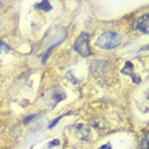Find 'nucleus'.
Returning <instances> with one entry per match:
<instances>
[{"instance_id":"1","label":"nucleus","mask_w":149,"mask_h":149,"mask_svg":"<svg viewBox=\"0 0 149 149\" xmlns=\"http://www.w3.org/2000/svg\"><path fill=\"white\" fill-rule=\"evenodd\" d=\"M121 43V37L113 31H106L97 38L96 45L102 50H112Z\"/></svg>"},{"instance_id":"2","label":"nucleus","mask_w":149,"mask_h":149,"mask_svg":"<svg viewBox=\"0 0 149 149\" xmlns=\"http://www.w3.org/2000/svg\"><path fill=\"white\" fill-rule=\"evenodd\" d=\"M74 50L82 55L83 57H87L91 55V45H89V35L87 32H83L78 37V40L74 43Z\"/></svg>"},{"instance_id":"3","label":"nucleus","mask_w":149,"mask_h":149,"mask_svg":"<svg viewBox=\"0 0 149 149\" xmlns=\"http://www.w3.org/2000/svg\"><path fill=\"white\" fill-rule=\"evenodd\" d=\"M108 68H110V63L107 60H104V59L94 60L91 64V73H92L93 77H101L107 72Z\"/></svg>"},{"instance_id":"4","label":"nucleus","mask_w":149,"mask_h":149,"mask_svg":"<svg viewBox=\"0 0 149 149\" xmlns=\"http://www.w3.org/2000/svg\"><path fill=\"white\" fill-rule=\"evenodd\" d=\"M149 17L148 14H144L143 17H140V18L136 21V23H135V28L138 29V31L143 32L144 35H147L148 33V29H149Z\"/></svg>"},{"instance_id":"5","label":"nucleus","mask_w":149,"mask_h":149,"mask_svg":"<svg viewBox=\"0 0 149 149\" xmlns=\"http://www.w3.org/2000/svg\"><path fill=\"white\" fill-rule=\"evenodd\" d=\"M50 96H51V100L54 101L52 107H55L56 104L60 102V101L65 100L66 94L64 93V91L61 89V88H55V89H51V91H50Z\"/></svg>"},{"instance_id":"6","label":"nucleus","mask_w":149,"mask_h":149,"mask_svg":"<svg viewBox=\"0 0 149 149\" xmlns=\"http://www.w3.org/2000/svg\"><path fill=\"white\" fill-rule=\"evenodd\" d=\"M77 134L82 140H89L91 139V127L87 125H77Z\"/></svg>"},{"instance_id":"7","label":"nucleus","mask_w":149,"mask_h":149,"mask_svg":"<svg viewBox=\"0 0 149 149\" xmlns=\"http://www.w3.org/2000/svg\"><path fill=\"white\" fill-rule=\"evenodd\" d=\"M91 125H93L94 127L100 129V130H103V129H107V127H108V124H107V121H104L102 117L92 118V120H91Z\"/></svg>"},{"instance_id":"8","label":"nucleus","mask_w":149,"mask_h":149,"mask_svg":"<svg viewBox=\"0 0 149 149\" xmlns=\"http://www.w3.org/2000/svg\"><path fill=\"white\" fill-rule=\"evenodd\" d=\"M36 9H40V10H45V12H50V10L52 9V5L50 4L49 1L43 0V1L38 3V4H36Z\"/></svg>"},{"instance_id":"9","label":"nucleus","mask_w":149,"mask_h":149,"mask_svg":"<svg viewBox=\"0 0 149 149\" xmlns=\"http://www.w3.org/2000/svg\"><path fill=\"white\" fill-rule=\"evenodd\" d=\"M130 73H133V64L127 61L125 64V68L123 69V74H130Z\"/></svg>"},{"instance_id":"10","label":"nucleus","mask_w":149,"mask_h":149,"mask_svg":"<svg viewBox=\"0 0 149 149\" xmlns=\"http://www.w3.org/2000/svg\"><path fill=\"white\" fill-rule=\"evenodd\" d=\"M139 149H149V147H148V133L144 134V138H143V140H141V144H140V148Z\"/></svg>"},{"instance_id":"11","label":"nucleus","mask_w":149,"mask_h":149,"mask_svg":"<svg viewBox=\"0 0 149 149\" xmlns=\"http://www.w3.org/2000/svg\"><path fill=\"white\" fill-rule=\"evenodd\" d=\"M9 50H10V47L6 45V43H4L3 41H0V52H8Z\"/></svg>"},{"instance_id":"12","label":"nucleus","mask_w":149,"mask_h":149,"mask_svg":"<svg viewBox=\"0 0 149 149\" xmlns=\"http://www.w3.org/2000/svg\"><path fill=\"white\" fill-rule=\"evenodd\" d=\"M129 75H130L131 78H133V82H134L135 84H139V83L141 82L140 77H139V75H136V74H134V73H130V74H129Z\"/></svg>"},{"instance_id":"13","label":"nucleus","mask_w":149,"mask_h":149,"mask_svg":"<svg viewBox=\"0 0 149 149\" xmlns=\"http://www.w3.org/2000/svg\"><path fill=\"white\" fill-rule=\"evenodd\" d=\"M37 117H38V115H31V116H28V117L24 118V123L28 124V123H31L32 120H35V118H37Z\"/></svg>"},{"instance_id":"14","label":"nucleus","mask_w":149,"mask_h":149,"mask_svg":"<svg viewBox=\"0 0 149 149\" xmlns=\"http://www.w3.org/2000/svg\"><path fill=\"white\" fill-rule=\"evenodd\" d=\"M66 77L69 78V79H72V82H73V83H79V82H80V80H78V79H75V78L73 77V73H72V72L68 73V74H66Z\"/></svg>"},{"instance_id":"15","label":"nucleus","mask_w":149,"mask_h":149,"mask_svg":"<svg viewBox=\"0 0 149 149\" xmlns=\"http://www.w3.org/2000/svg\"><path fill=\"white\" fill-rule=\"evenodd\" d=\"M61 118H63V116H60V117L55 118V120H54V123H52V124H50V126H49V127H50V129H51V127H54V126H55V125H56L57 123H59L60 120H61Z\"/></svg>"},{"instance_id":"16","label":"nucleus","mask_w":149,"mask_h":149,"mask_svg":"<svg viewBox=\"0 0 149 149\" xmlns=\"http://www.w3.org/2000/svg\"><path fill=\"white\" fill-rule=\"evenodd\" d=\"M60 144V140H57V139H55V140H52L51 143H49V147H55V145H59Z\"/></svg>"},{"instance_id":"17","label":"nucleus","mask_w":149,"mask_h":149,"mask_svg":"<svg viewBox=\"0 0 149 149\" xmlns=\"http://www.w3.org/2000/svg\"><path fill=\"white\" fill-rule=\"evenodd\" d=\"M98 149H112V147H111V144H110V143H107V144L102 145V147L98 148Z\"/></svg>"},{"instance_id":"18","label":"nucleus","mask_w":149,"mask_h":149,"mask_svg":"<svg viewBox=\"0 0 149 149\" xmlns=\"http://www.w3.org/2000/svg\"><path fill=\"white\" fill-rule=\"evenodd\" d=\"M1 4H3V1H0V5H1Z\"/></svg>"}]
</instances>
